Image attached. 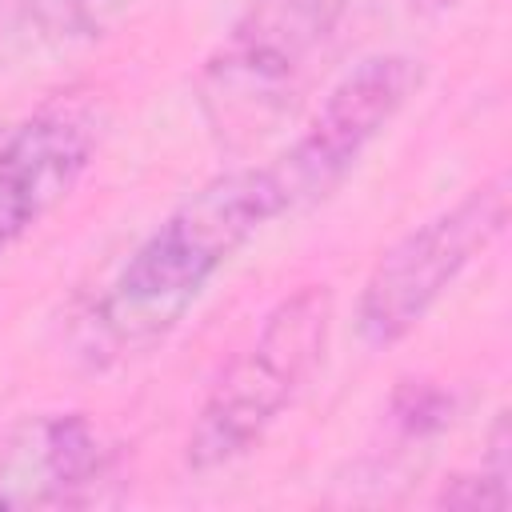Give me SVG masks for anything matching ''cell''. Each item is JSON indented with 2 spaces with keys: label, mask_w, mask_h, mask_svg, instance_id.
<instances>
[{
  "label": "cell",
  "mask_w": 512,
  "mask_h": 512,
  "mask_svg": "<svg viewBox=\"0 0 512 512\" xmlns=\"http://www.w3.org/2000/svg\"><path fill=\"white\" fill-rule=\"evenodd\" d=\"M120 484V448L88 412L0 424V508H92Z\"/></svg>",
  "instance_id": "7"
},
{
  "label": "cell",
  "mask_w": 512,
  "mask_h": 512,
  "mask_svg": "<svg viewBox=\"0 0 512 512\" xmlns=\"http://www.w3.org/2000/svg\"><path fill=\"white\" fill-rule=\"evenodd\" d=\"M508 472H512V464H508V420L500 412L492 432H488L480 468L448 476L440 496H436V504H444V508H492V512H504L508 508Z\"/></svg>",
  "instance_id": "8"
},
{
  "label": "cell",
  "mask_w": 512,
  "mask_h": 512,
  "mask_svg": "<svg viewBox=\"0 0 512 512\" xmlns=\"http://www.w3.org/2000/svg\"><path fill=\"white\" fill-rule=\"evenodd\" d=\"M28 20L52 44H88L112 28L124 0H24Z\"/></svg>",
  "instance_id": "9"
},
{
  "label": "cell",
  "mask_w": 512,
  "mask_h": 512,
  "mask_svg": "<svg viewBox=\"0 0 512 512\" xmlns=\"http://www.w3.org/2000/svg\"><path fill=\"white\" fill-rule=\"evenodd\" d=\"M452 4L456 0H368V8L384 20H432Z\"/></svg>",
  "instance_id": "11"
},
{
  "label": "cell",
  "mask_w": 512,
  "mask_h": 512,
  "mask_svg": "<svg viewBox=\"0 0 512 512\" xmlns=\"http://www.w3.org/2000/svg\"><path fill=\"white\" fill-rule=\"evenodd\" d=\"M332 320L336 296L328 284H304L264 312L252 340L220 368L192 416L184 440V464L192 472H216L268 436L324 364Z\"/></svg>",
  "instance_id": "2"
},
{
  "label": "cell",
  "mask_w": 512,
  "mask_h": 512,
  "mask_svg": "<svg viewBox=\"0 0 512 512\" xmlns=\"http://www.w3.org/2000/svg\"><path fill=\"white\" fill-rule=\"evenodd\" d=\"M352 0H248L196 72V104L224 144L272 132L316 60L332 44Z\"/></svg>",
  "instance_id": "3"
},
{
  "label": "cell",
  "mask_w": 512,
  "mask_h": 512,
  "mask_svg": "<svg viewBox=\"0 0 512 512\" xmlns=\"http://www.w3.org/2000/svg\"><path fill=\"white\" fill-rule=\"evenodd\" d=\"M104 140V104L88 92L0 120V256L28 240L88 176Z\"/></svg>",
  "instance_id": "6"
},
{
  "label": "cell",
  "mask_w": 512,
  "mask_h": 512,
  "mask_svg": "<svg viewBox=\"0 0 512 512\" xmlns=\"http://www.w3.org/2000/svg\"><path fill=\"white\" fill-rule=\"evenodd\" d=\"M284 216L264 168H232L188 192L124 256L72 328L88 368H112L164 344L232 256Z\"/></svg>",
  "instance_id": "1"
},
{
  "label": "cell",
  "mask_w": 512,
  "mask_h": 512,
  "mask_svg": "<svg viewBox=\"0 0 512 512\" xmlns=\"http://www.w3.org/2000/svg\"><path fill=\"white\" fill-rule=\"evenodd\" d=\"M388 420L396 424V432L404 440L432 436V432H440L452 420V396L444 388L428 384V380H408L404 388H396Z\"/></svg>",
  "instance_id": "10"
},
{
  "label": "cell",
  "mask_w": 512,
  "mask_h": 512,
  "mask_svg": "<svg viewBox=\"0 0 512 512\" xmlns=\"http://www.w3.org/2000/svg\"><path fill=\"white\" fill-rule=\"evenodd\" d=\"M420 84L424 64L404 52H380L344 72L312 112L308 128L272 164H264L280 212L308 208L336 192L372 148V140L404 112Z\"/></svg>",
  "instance_id": "5"
},
{
  "label": "cell",
  "mask_w": 512,
  "mask_h": 512,
  "mask_svg": "<svg viewBox=\"0 0 512 512\" xmlns=\"http://www.w3.org/2000/svg\"><path fill=\"white\" fill-rule=\"evenodd\" d=\"M508 196V172H496L468 188L452 208L428 216L392 248H384L356 296V340L364 348H392L412 336L448 296V288L468 272V264L484 256L504 232Z\"/></svg>",
  "instance_id": "4"
}]
</instances>
